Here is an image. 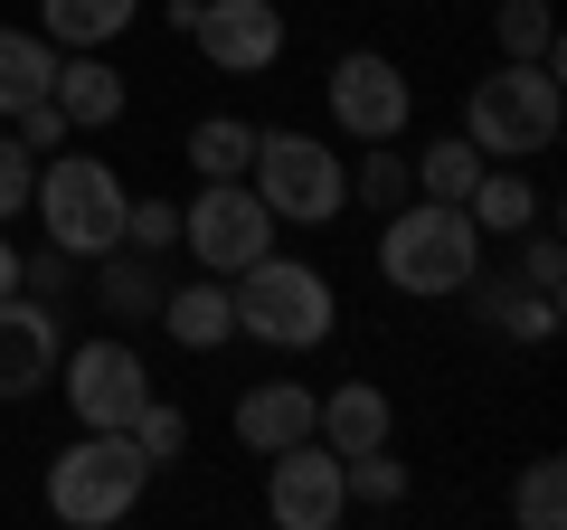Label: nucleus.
I'll use <instances>...</instances> for the list:
<instances>
[{
  "instance_id": "1",
  "label": "nucleus",
  "mask_w": 567,
  "mask_h": 530,
  "mask_svg": "<svg viewBox=\"0 0 567 530\" xmlns=\"http://www.w3.org/2000/svg\"><path fill=\"white\" fill-rule=\"evenodd\" d=\"M227 304H237V342H265V350H284V360H303V350H322L331 332H341L331 275L312 256H284V246H265L256 265L227 275Z\"/></svg>"
},
{
  "instance_id": "2",
  "label": "nucleus",
  "mask_w": 567,
  "mask_h": 530,
  "mask_svg": "<svg viewBox=\"0 0 567 530\" xmlns=\"http://www.w3.org/2000/svg\"><path fill=\"white\" fill-rule=\"evenodd\" d=\"M483 227L464 218V200H406L379 218V275L406 294V304H454L483 265Z\"/></svg>"
},
{
  "instance_id": "3",
  "label": "nucleus",
  "mask_w": 567,
  "mask_h": 530,
  "mask_svg": "<svg viewBox=\"0 0 567 530\" xmlns=\"http://www.w3.org/2000/svg\"><path fill=\"white\" fill-rule=\"evenodd\" d=\"M567 123V85L558 58H502L492 77L464 85V143L483 162H539Z\"/></svg>"
},
{
  "instance_id": "4",
  "label": "nucleus",
  "mask_w": 567,
  "mask_h": 530,
  "mask_svg": "<svg viewBox=\"0 0 567 530\" xmlns=\"http://www.w3.org/2000/svg\"><path fill=\"white\" fill-rule=\"evenodd\" d=\"M29 218L48 227V246L58 256H76V265H95V256H114L123 246V218H133V190H123V171L114 162H95V152H48L39 162V190H29Z\"/></svg>"
},
{
  "instance_id": "5",
  "label": "nucleus",
  "mask_w": 567,
  "mask_h": 530,
  "mask_svg": "<svg viewBox=\"0 0 567 530\" xmlns=\"http://www.w3.org/2000/svg\"><path fill=\"white\" fill-rule=\"evenodd\" d=\"M152 455L133 446L123 427H76V446L48 455V511H58L66 530H114L133 521V502L152 492Z\"/></svg>"
},
{
  "instance_id": "6",
  "label": "nucleus",
  "mask_w": 567,
  "mask_h": 530,
  "mask_svg": "<svg viewBox=\"0 0 567 530\" xmlns=\"http://www.w3.org/2000/svg\"><path fill=\"white\" fill-rule=\"evenodd\" d=\"M246 190L275 208V227H331L350 208V162L322 133H256V162H246Z\"/></svg>"
},
{
  "instance_id": "7",
  "label": "nucleus",
  "mask_w": 567,
  "mask_h": 530,
  "mask_svg": "<svg viewBox=\"0 0 567 530\" xmlns=\"http://www.w3.org/2000/svg\"><path fill=\"white\" fill-rule=\"evenodd\" d=\"M58 398L76 427H133V408L152 398V369L123 332H95V342H66L58 350Z\"/></svg>"
},
{
  "instance_id": "8",
  "label": "nucleus",
  "mask_w": 567,
  "mask_h": 530,
  "mask_svg": "<svg viewBox=\"0 0 567 530\" xmlns=\"http://www.w3.org/2000/svg\"><path fill=\"white\" fill-rule=\"evenodd\" d=\"M322 104H331V133H341V143H398L406 114H416V85H406L398 58H379V48H350V58H331Z\"/></svg>"
},
{
  "instance_id": "9",
  "label": "nucleus",
  "mask_w": 567,
  "mask_h": 530,
  "mask_svg": "<svg viewBox=\"0 0 567 530\" xmlns=\"http://www.w3.org/2000/svg\"><path fill=\"white\" fill-rule=\"evenodd\" d=\"M181 246L199 256V275H237L275 246V208L246 181H199V200H181Z\"/></svg>"
},
{
  "instance_id": "10",
  "label": "nucleus",
  "mask_w": 567,
  "mask_h": 530,
  "mask_svg": "<svg viewBox=\"0 0 567 530\" xmlns=\"http://www.w3.org/2000/svg\"><path fill=\"white\" fill-rule=\"evenodd\" d=\"M265 521L275 530H341L350 521L341 455H331L322 436H293V446L265 455Z\"/></svg>"
},
{
  "instance_id": "11",
  "label": "nucleus",
  "mask_w": 567,
  "mask_h": 530,
  "mask_svg": "<svg viewBox=\"0 0 567 530\" xmlns=\"http://www.w3.org/2000/svg\"><path fill=\"white\" fill-rule=\"evenodd\" d=\"M189 48H199L218 77H265V67H284V10L275 0H199Z\"/></svg>"
},
{
  "instance_id": "12",
  "label": "nucleus",
  "mask_w": 567,
  "mask_h": 530,
  "mask_svg": "<svg viewBox=\"0 0 567 530\" xmlns=\"http://www.w3.org/2000/svg\"><path fill=\"white\" fill-rule=\"evenodd\" d=\"M58 350H66V313L39 304V294H0V408L10 398H39L58 379Z\"/></svg>"
},
{
  "instance_id": "13",
  "label": "nucleus",
  "mask_w": 567,
  "mask_h": 530,
  "mask_svg": "<svg viewBox=\"0 0 567 530\" xmlns=\"http://www.w3.org/2000/svg\"><path fill=\"white\" fill-rule=\"evenodd\" d=\"M48 104L66 114V133H104V123L133 114V85L104 48H58V77H48Z\"/></svg>"
},
{
  "instance_id": "14",
  "label": "nucleus",
  "mask_w": 567,
  "mask_h": 530,
  "mask_svg": "<svg viewBox=\"0 0 567 530\" xmlns=\"http://www.w3.org/2000/svg\"><path fill=\"white\" fill-rule=\"evenodd\" d=\"M473 323L483 332H511V342H558V294H539L529 275H492V265H473V285H464Z\"/></svg>"
},
{
  "instance_id": "15",
  "label": "nucleus",
  "mask_w": 567,
  "mask_h": 530,
  "mask_svg": "<svg viewBox=\"0 0 567 530\" xmlns=\"http://www.w3.org/2000/svg\"><path fill=\"white\" fill-rule=\"evenodd\" d=\"M312 436H322L331 455H369V446H388V436H398V408H388L379 379H341V388H322V398H312Z\"/></svg>"
},
{
  "instance_id": "16",
  "label": "nucleus",
  "mask_w": 567,
  "mask_h": 530,
  "mask_svg": "<svg viewBox=\"0 0 567 530\" xmlns=\"http://www.w3.org/2000/svg\"><path fill=\"white\" fill-rule=\"evenodd\" d=\"M152 323H162L181 350H199V360H208V350H227V342H237V304H227V275H199V285H171Z\"/></svg>"
},
{
  "instance_id": "17",
  "label": "nucleus",
  "mask_w": 567,
  "mask_h": 530,
  "mask_svg": "<svg viewBox=\"0 0 567 530\" xmlns=\"http://www.w3.org/2000/svg\"><path fill=\"white\" fill-rule=\"evenodd\" d=\"M312 398H322V388L256 379V388L237 398V446H246V455H275V446H293V436H312Z\"/></svg>"
},
{
  "instance_id": "18",
  "label": "nucleus",
  "mask_w": 567,
  "mask_h": 530,
  "mask_svg": "<svg viewBox=\"0 0 567 530\" xmlns=\"http://www.w3.org/2000/svg\"><path fill=\"white\" fill-rule=\"evenodd\" d=\"M464 218L483 227V237H520V227L548 218V200H539V181H529L520 162H483V181L464 190Z\"/></svg>"
},
{
  "instance_id": "19",
  "label": "nucleus",
  "mask_w": 567,
  "mask_h": 530,
  "mask_svg": "<svg viewBox=\"0 0 567 530\" xmlns=\"http://www.w3.org/2000/svg\"><path fill=\"white\" fill-rule=\"evenodd\" d=\"M162 294H171V275H162V256H142V246H114V256H95V304H104V323H152L162 313Z\"/></svg>"
},
{
  "instance_id": "20",
  "label": "nucleus",
  "mask_w": 567,
  "mask_h": 530,
  "mask_svg": "<svg viewBox=\"0 0 567 530\" xmlns=\"http://www.w3.org/2000/svg\"><path fill=\"white\" fill-rule=\"evenodd\" d=\"M142 0H39V39L48 48H114L133 29Z\"/></svg>"
},
{
  "instance_id": "21",
  "label": "nucleus",
  "mask_w": 567,
  "mask_h": 530,
  "mask_svg": "<svg viewBox=\"0 0 567 530\" xmlns=\"http://www.w3.org/2000/svg\"><path fill=\"white\" fill-rule=\"evenodd\" d=\"M181 162L199 171V181H246V162H256V123H246V114H199V123H189V143H181Z\"/></svg>"
},
{
  "instance_id": "22",
  "label": "nucleus",
  "mask_w": 567,
  "mask_h": 530,
  "mask_svg": "<svg viewBox=\"0 0 567 530\" xmlns=\"http://www.w3.org/2000/svg\"><path fill=\"white\" fill-rule=\"evenodd\" d=\"M48 77H58V48L39 29H0V123L20 114V104H39Z\"/></svg>"
},
{
  "instance_id": "23",
  "label": "nucleus",
  "mask_w": 567,
  "mask_h": 530,
  "mask_svg": "<svg viewBox=\"0 0 567 530\" xmlns=\"http://www.w3.org/2000/svg\"><path fill=\"white\" fill-rule=\"evenodd\" d=\"M350 200L369 208V218H388V208L416 200V171H406L398 143H360V162H350Z\"/></svg>"
},
{
  "instance_id": "24",
  "label": "nucleus",
  "mask_w": 567,
  "mask_h": 530,
  "mask_svg": "<svg viewBox=\"0 0 567 530\" xmlns=\"http://www.w3.org/2000/svg\"><path fill=\"white\" fill-rule=\"evenodd\" d=\"M406 171H416V200H464V190L483 181V152H473L464 133H435L425 152H406Z\"/></svg>"
},
{
  "instance_id": "25",
  "label": "nucleus",
  "mask_w": 567,
  "mask_h": 530,
  "mask_svg": "<svg viewBox=\"0 0 567 530\" xmlns=\"http://www.w3.org/2000/svg\"><path fill=\"white\" fill-rule=\"evenodd\" d=\"M511 521H520V530H558L567 521V465H558V455H529V465H520Z\"/></svg>"
},
{
  "instance_id": "26",
  "label": "nucleus",
  "mask_w": 567,
  "mask_h": 530,
  "mask_svg": "<svg viewBox=\"0 0 567 530\" xmlns=\"http://www.w3.org/2000/svg\"><path fill=\"white\" fill-rule=\"evenodd\" d=\"M492 48H502V58H558L548 0H492Z\"/></svg>"
},
{
  "instance_id": "27",
  "label": "nucleus",
  "mask_w": 567,
  "mask_h": 530,
  "mask_svg": "<svg viewBox=\"0 0 567 530\" xmlns=\"http://www.w3.org/2000/svg\"><path fill=\"white\" fill-rule=\"evenodd\" d=\"M341 483H350V502H360V511H398V502H406V465H398L388 446L341 455Z\"/></svg>"
},
{
  "instance_id": "28",
  "label": "nucleus",
  "mask_w": 567,
  "mask_h": 530,
  "mask_svg": "<svg viewBox=\"0 0 567 530\" xmlns=\"http://www.w3.org/2000/svg\"><path fill=\"white\" fill-rule=\"evenodd\" d=\"M123 436H133V446L152 455V465H181V455H189V417L171 408L162 388H152V398H142V408H133V427H123Z\"/></svg>"
},
{
  "instance_id": "29",
  "label": "nucleus",
  "mask_w": 567,
  "mask_h": 530,
  "mask_svg": "<svg viewBox=\"0 0 567 530\" xmlns=\"http://www.w3.org/2000/svg\"><path fill=\"white\" fill-rule=\"evenodd\" d=\"M29 190H39V152H29L20 133H0V227L29 218Z\"/></svg>"
},
{
  "instance_id": "30",
  "label": "nucleus",
  "mask_w": 567,
  "mask_h": 530,
  "mask_svg": "<svg viewBox=\"0 0 567 530\" xmlns=\"http://www.w3.org/2000/svg\"><path fill=\"white\" fill-rule=\"evenodd\" d=\"M123 246H142V256H171V246H181V200H133Z\"/></svg>"
},
{
  "instance_id": "31",
  "label": "nucleus",
  "mask_w": 567,
  "mask_h": 530,
  "mask_svg": "<svg viewBox=\"0 0 567 530\" xmlns=\"http://www.w3.org/2000/svg\"><path fill=\"white\" fill-rule=\"evenodd\" d=\"M66 285H76V256H58V246H20V294L66 304Z\"/></svg>"
},
{
  "instance_id": "32",
  "label": "nucleus",
  "mask_w": 567,
  "mask_h": 530,
  "mask_svg": "<svg viewBox=\"0 0 567 530\" xmlns=\"http://www.w3.org/2000/svg\"><path fill=\"white\" fill-rule=\"evenodd\" d=\"M520 275H529L539 294H567V246L548 237V218H539V227H520Z\"/></svg>"
},
{
  "instance_id": "33",
  "label": "nucleus",
  "mask_w": 567,
  "mask_h": 530,
  "mask_svg": "<svg viewBox=\"0 0 567 530\" xmlns=\"http://www.w3.org/2000/svg\"><path fill=\"white\" fill-rule=\"evenodd\" d=\"M10 133H20V143H29V152H39V162H48V152L66 143V114H58V104L39 95V104H20V114H10Z\"/></svg>"
},
{
  "instance_id": "34",
  "label": "nucleus",
  "mask_w": 567,
  "mask_h": 530,
  "mask_svg": "<svg viewBox=\"0 0 567 530\" xmlns=\"http://www.w3.org/2000/svg\"><path fill=\"white\" fill-rule=\"evenodd\" d=\"M0 294H20V246L0 237Z\"/></svg>"
}]
</instances>
